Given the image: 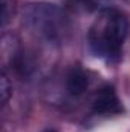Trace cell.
Masks as SVG:
<instances>
[{"instance_id": "cell-2", "label": "cell", "mask_w": 130, "mask_h": 132, "mask_svg": "<svg viewBox=\"0 0 130 132\" xmlns=\"http://www.w3.org/2000/svg\"><path fill=\"white\" fill-rule=\"evenodd\" d=\"M26 22L32 31L51 40L58 38L64 28V20L61 12L55 6L46 3H37L29 6L26 14Z\"/></svg>"}, {"instance_id": "cell-5", "label": "cell", "mask_w": 130, "mask_h": 132, "mask_svg": "<svg viewBox=\"0 0 130 132\" xmlns=\"http://www.w3.org/2000/svg\"><path fill=\"white\" fill-rule=\"evenodd\" d=\"M2 3V26L5 28L15 14V0H0Z\"/></svg>"}, {"instance_id": "cell-4", "label": "cell", "mask_w": 130, "mask_h": 132, "mask_svg": "<svg viewBox=\"0 0 130 132\" xmlns=\"http://www.w3.org/2000/svg\"><path fill=\"white\" fill-rule=\"evenodd\" d=\"M87 86H89V78H87L86 72L78 66L72 68L66 77V88H67L69 94L81 95L87 89Z\"/></svg>"}, {"instance_id": "cell-3", "label": "cell", "mask_w": 130, "mask_h": 132, "mask_svg": "<svg viewBox=\"0 0 130 132\" xmlns=\"http://www.w3.org/2000/svg\"><path fill=\"white\" fill-rule=\"evenodd\" d=\"M92 108L97 114H118L123 111L116 92L110 86L103 88L101 91H98L95 94L94 101H92Z\"/></svg>"}, {"instance_id": "cell-7", "label": "cell", "mask_w": 130, "mask_h": 132, "mask_svg": "<svg viewBox=\"0 0 130 132\" xmlns=\"http://www.w3.org/2000/svg\"><path fill=\"white\" fill-rule=\"evenodd\" d=\"M43 132H57V131H54V129H46V131H43Z\"/></svg>"}, {"instance_id": "cell-6", "label": "cell", "mask_w": 130, "mask_h": 132, "mask_svg": "<svg viewBox=\"0 0 130 132\" xmlns=\"http://www.w3.org/2000/svg\"><path fill=\"white\" fill-rule=\"evenodd\" d=\"M0 95H2V104L6 106V103L12 95V83L9 81L5 72H2V78H0Z\"/></svg>"}, {"instance_id": "cell-1", "label": "cell", "mask_w": 130, "mask_h": 132, "mask_svg": "<svg viewBox=\"0 0 130 132\" xmlns=\"http://www.w3.org/2000/svg\"><path fill=\"white\" fill-rule=\"evenodd\" d=\"M129 34V20L116 11H104L94 23L89 42L94 52L103 57H115Z\"/></svg>"}]
</instances>
